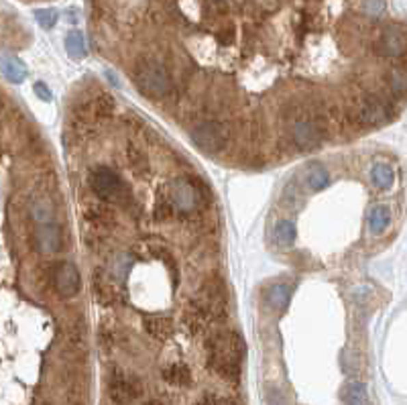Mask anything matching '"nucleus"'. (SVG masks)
I'll list each match as a JSON object with an SVG mask.
<instances>
[{"label": "nucleus", "mask_w": 407, "mask_h": 405, "mask_svg": "<svg viewBox=\"0 0 407 405\" xmlns=\"http://www.w3.org/2000/svg\"><path fill=\"white\" fill-rule=\"evenodd\" d=\"M192 308L200 312L208 322H222L228 316V296L226 285L220 277L204 281V285L198 289Z\"/></svg>", "instance_id": "f257e3e1"}, {"label": "nucleus", "mask_w": 407, "mask_h": 405, "mask_svg": "<svg viewBox=\"0 0 407 405\" xmlns=\"http://www.w3.org/2000/svg\"><path fill=\"white\" fill-rule=\"evenodd\" d=\"M90 187L104 202L120 204L124 208H127V204L133 202V196H131L129 185L110 167H96V169H92L90 171Z\"/></svg>", "instance_id": "f03ea898"}, {"label": "nucleus", "mask_w": 407, "mask_h": 405, "mask_svg": "<svg viewBox=\"0 0 407 405\" xmlns=\"http://www.w3.org/2000/svg\"><path fill=\"white\" fill-rule=\"evenodd\" d=\"M133 78H135L139 92L149 96V98H163L173 88L167 70L163 68L159 62L149 60V57L139 62V66L135 68V76Z\"/></svg>", "instance_id": "7ed1b4c3"}, {"label": "nucleus", "mask_w": 407, "mask_h": 405, "mask_svg": "<svg viewBox=\"0 0 407 405\" xmlns=\"http://www.w3.org/2000/svg\"><path fill=\"white\" fill-rule=\"evenodd\" d=\"M145 393L141 377L127 373L120 367H112L108 373V400L110 404L131 405Z\"/></svg>", "instance_id": "20e7f679"}, {"label": "nucleus", "mask_w": 407, "mask_h": 405, "mask_svg": "<svg viewBox=\"0 0 407 405\" xmlns=\"http://www.w3.org/2000/svg\"><path fill=\"white\" fill-rule=\"evenodd\" d=\"M192 143L204 153H218L226 147L231 131L222 120H204L189 133Z\"/></svg>", "instance_id": "39448f33"}, {"label": "nucleus", "mask_w": 407, "mask_h": 405, "mask_svg": "<svg viewBox=\"0 0 407 405\" xmlns=\"http://www.w3.org/2000/svg\"><path fill=\"white\" fill-rule=\"evenodd\" d=\"M389 116H391L389 102L383 100V98L377 96V94L365 96V98L358 102L356 110H354V120H356L360 127H377V125H383Z\"/></svg>", "instance_id": "423d86ee"}, {"label": "nucleus", "mask_w": 407, "mask_h": 405, "mask_svg": "<svg viewBox=\"0 0 407 405\" xmlns=\"http://www.w3.org/2000/svg\"><path fill=\"white\" fill-rule=\"evenodd\" d=\"M169 202L173 204L175 212L179 214H187L192 210H196L198 202H200V192L196 187V183H192V179L187 177H179L171 183L169 187Z\"/></svg>", "instance_id": "0eeeda50"}, {"label": "nucleus", "mask_w": 407, "mask_h": 405, "mask_svg": "<svg viewBox=\"0 0 407 405\" xmlns=\"http://www.w3.org/2000/svg\"><path fill=\"white\" fill-rule=\"evenodd\" d=\"M324 141V127L318 118H302L293 127V143L300 151H312Z\"/></svg>", "instance_id": "6e6552de"}, {"label": "nucleus", "mask_w": 407, "mask_h": 405, "mask_svg": "<svg viewBox=\"0 0 407 405\" xmlns=\"http://www.w3.org/2000/svg\"><path fill=\"white\" fill-rule=\"evenodd\" d=\"M375 49L383 57H402L407 51L406 31L397 25H389L387 29H383L379 41L375 43Z\"/></svg>", "instance_id": "1a4fd4ad"}, {"label": "nucleus", "mask_w": 407, "mask_h": 405, "mask_svg": "<svg viewBox=\"0 0 407 405\" xmlns=\"http://www.w3.org/2000/svg\"><path fill=\"white\" fill-rule=\"evenodd\" d=\"M53 285L62 298H74L78 296L81 287L80 271L74 263H60L53 269Z\"/></svg>", "instance_id": "9d476101"}, {"label": "nucleus", "mask_w": 407, "mask_h": 405, "mask_svg": "<svg viewBox=\"0 0 407 405\" xmlns=\"http://www.w3.org/2000/svg\"><path fill=\"white\" fill-rule=\"evenodd\" d=\"M64 246L62 228L53 222L49 224H39L35 231V248L43 254H55Z\"/></svg>", "instance_id": "9b49d317"}, {"label": "nucleus", "mask_w": 407, "mask_h": 405, "mask_svg": "<svg viewBox=\"0 0 407 405\" xmlns=\"http://www.w3.org/2000/svg\"><path fill=\"white\" fill-rule=\"evenodd\" d=\"M161 379L171 387H189L192 385V373L189 367L183 363H171L161 369Z\"/></svg>", "instance_id": "f8f14e48"}, {"label": "nucleus", "mask_w": 407, "mask_h": 405, "mask_svg": "<svg viewBox=\"0 0 407 405\" xmlns=\"http://www.w3.org/2000/svg\"><path fill=\"white\" fill-rule=\"evenodd\" d=\"M340 400L346 405H369V393L360 381H350L342 387Z\"/></svg>", "instance_id": "ddd939ff"}, {"label": "nucleus", "mask_w": 407, "mask_h": 405, "mask_svg": "<svg viewBox=\"0 0 407 405\" xmlns=\"http://www.w3.org/2000/svg\"><path fill=\"white\" fill-rule=\"evenodd\" d=\"M143 328L149 336L157 338V340H165L171 332H173V324L169 318L165 316H145L143 318Z\"/></svg>", "instance_id": "4468645a"}, {"label": "nucleus", "mask_w": 407, "mask_h": 405, "mask_svg": "<svg viewBox=\"0 0 407 405\" xmlns=\"http://www.w3.org/2000/svg\"><path fill=\"white\" fill-rule=\"evenodd\" d=\"M296 237H298V231L291 220H279L273 228V241L279 248H289L296 243Z\"/></svg>", "instance_id": "2eb2a0df"}, {"label": "nucleus", "mask_w": 407, "mask_h": 405, "mask_svg": "<svg viewBox=\"0 0 407 405\" xmlns=\"http://www.w3.org/2000/svg\"><path fill=\"white\" fill-rule=\"evenodd\" d=\"M328 179H330V175H328L324 165H320V163H314V165H310V167L304 171V183H306V187H308L310 192L322 190L326 183H328Z\"/></svg>", "instance_id": "dca6fc26"}, {"label": "nucleus", "mask_w": 407, "mask_h": 405, "mask_svg": "<svg viewBox=\"0 0 407 405\" xmlns=\"http://www.w3.org/2000/svg\"><path fill=\"white\" fill-rule=\"evenodd\" d=\"M0 72L4 74L6 80H10L12 83H21L27 78L25 66L16 57H10V55H2L0 57Z\"/></svg>", "instance_id": "f3484780"}, {"label": "nucleus", "mask_w": 407, "mask_h": 405, "mask_svg": "<svg viewBox=\"0 0 407 405\" xmlns=\"http://www.w3.org/2000/svg\"><path fill=\"white\" fill-rule=\"evenodd\" d=\"M289 296H291V291H289L287 285L275 283V285H271V287L267 289L265 300H267V306H269L271 310L281 312V310H285V306H287V302H289Z\"/></svg>", "instance_id": "a211bd4d"}, {"label": "nucleus", "mask_w": 407, "mask_h": 405, "mask_svg": "<svg viewBox=\"0 0 407 405\" xmlns=\"http://www.w3.org/2000/svg\"><path fill=\"white\" fill-rule=\"evenodd\" d=\"M389 220H391V212H389L387 206H383V204L373 206L371 212H369V231L373 235H381L387 228Z\"/></svg>", "instance_id": "6ab92c4d"}, {"label": "nucleus", "mask_w": 407, "mask_h": 405, "mask_svg": "<svg viewBox=\"0 0 407 405\" xmlns=\"http://www.w3.org/2000/svg\"><path fill=\"white\" fill-rule=\"evenodd\" d=\"M92 289H94V293H96V300H98L100 304H106V306L114 304V302H116V298H118L116 287H114L108 279H102L100 275H96V277H94V281H92Z\"/></svg>", "instance_id": "aec40b11"}, {"label": "nucleus", "mask_w": 407, "mask_h": 405, "mask_svg": "<svg viewBox=\"0 0 407 405\" xmlns=\"http://www.w3.org/2000/svg\"><path fill=\"white\" fill-rule=\"evenodd\" d=\"M83 216H86V222H92L94 226H108L110 222H114L112 210L98 204H88L83 210Z\"/></svg>", "instance_id": "412c9836"}, {"label": "nucleus", "mask_w": 407, "mask_h": 405, "mask_svg": "<svg viewBox=\"0 0 407 405\" xmlns=\"http://www.w3.org/2000/svg\"><path fill=\"white\" fill-rule=\"evenodd\" d=\"M31 216L37 224H49L53 218V206L45 198H37L31 202Z\"/></svg>", "instance_id": "4be33fe9"}, {"label": "nucleus", "mask_w": 407, "mask_h": 405, "mask_svg": "<svg viewBox=\"0 0 407 405\" xmlns=\"http://www.w3.org/2000/svg\"><path fill=\"white\" fill-rule=\"evenodd\" d=\"M371 179H373V183H375L379 190H387V187L393 185L395 173H393V169H391L387 163H377V165L373 167V171H371Z\"/></svg>", "instance_id": "5701e85b"}, {"label": "nucleus", "mask_w": 407, "mask_h": 405, "mask_svg": "<svg viewBox=\"0 0 407 405\" xmlns=\"http://www.w3.org/2000/svg\"><path fill=\"white\" fill-rule=\"evenodd\" d=\"M66 49L72 60H83L86 57V41L80 31H72L66 37Z\"/></svg>", "instance_id": "b1692460"}, {"label": "nucleus", "mask_w": 407, "mask_h": 405, "mask_svg": "<svg viewBox=\"0 0 407 405\" xmlns=\"http://www.w3.org/2000/svg\"><path fill=\"white\" fill-rule=\"evenodd\" d=\"M389 88H391V92L393 94H397V96H402V94H406L407 92V72L406 70H399V68H395L391 74H389Z\"/></svg>", "instance_id": "393cba45"}, {"label": "nucleus", "mask_w": 407, "mask_h": 405, "mask_svg": "<svg viewBox=\"0 0 407 405\" xmlns=\"http://www.w3.org/2000/svg\"><path fill=\"white\" fill-rule=\"evenodd\" d=\"M281 202H283V206H285V208H289V210L300 208V204H302V196H300V192H298L296 183H287V185L283 187Z\"/></svg>", "instance_id": "a878e982"}, {"label": "nucleus", "mask_w": 407, "mask_h": 405, "mask_svg": "<svg viewBox=\"0 0 407 405\" xmlns=\"http://www.w3.org/2000/svg\"><path fill=\"white\" fill-rule=\"evenodd\" d=\"M35 18L39 23L41 29H53L55 23H57V10L53 8H39L35 10Z\"/></svg>", "instance_id": "bb28decb"}, {"label": "nucleus", "mask_w": 407, "mask_h": 405, "mask_svg": "<svg viewBox=\"0 0 407 405\" xmlns=\"http://www.w3.org/2000/svg\"><path fill=\"white\" fill-rule=\"evenodd\" d=\"M92 110H94L98 116H110L112 110H114V100H112L110 96H100V98L94 100Z\"/></svg>", "instance_id": "cd10ccee"}, {"label": "nucleus", "mask_w": 407, "mask_h": 405, "mask_svg": "<svg viewBox=\"0 0 407 405\" xmlns=\"http://www.w3.org/2000/svg\"><path fill=\"white\" fill-rule=\"evenodd\" d=\"M173 212H175V208H173V204L169 202V198H167V196H161V198L157 200V208H155L157 220H169V218L173 216Z\"/></svg>", "instance_id": "c85d7f7f"}, {"label": "nucleus", "mask_w": 407, "mask_h": 405, "mask_svg": "<svg viewBox=\"0 0 407 405\" xmlns=\"http://www.w3.org/2000/svg\"><path fill=\"white\" fill-rule=\"evenodd\" d=\"M265 400H267V405H287V397L281 389L277 387H269L265 391Z\"/></svg>", "instance_id": "c756f323"}, {"label": "nucleus", "mask_w": 407, "mask_h": 405, "mask_svg": "<svg viewBox=\"0 0 407 405\" xmlns=\"http://www.w3.org/2000/svg\"><path fill=\"white\" fill-rule=\"evenodd\" d=\"M363 10L371 16H379L385 10V0H363Z\"/></svg>", "instance_id": "7c9ffc66"}, {"label": "nucleus", "mask_w": 407, "mask_h": 405, "mask_svg": "<svg viewBox=\"0 0 407 405\" xmlns=\"http://www.w3.org/2000/svg\"><path fill=\"white\" fill-rule=\"evenodd\" d=\"M33 90H35V94H37V98H39V100H43V102H51V100H53L51 90H49L43 81H37V83L33 86Z\"/></svg>", "instance_id": "2f4dec72"}, {"label": "nucleus", "mask_w": 407, "mask_h": 405, "mask_svg": "<svg viewBox=\"0 0 407 405\" xmlns=\"http://www.w3.org/2000/svg\"><path fill=\"white\" fill-rule=\"evenodd\" d=\"M127 157H129V161L133 163L135 167H143V163H145V155H143V151H139L137 147H129Z\"/></svg>", "instance_id": "473e14b6"}, {"label": "nucleus", "mask_w": 407, "mask_h": 405, "mask_svg": "<svg viewBox=\"0 0 407 405\" xmlns=\"http://www.w3.org/2000/svg\"><path fill=\"white\" fill-rule=\"evenodd\" d=\"M210 12L212 14H224L226 12V2L224 0H210Z\"/></svg>", "instance_id": "72a5a7b5"}, {"label": "nucleus", "mask_w": 407, "mask_h": 405, "mask_svg": "<svg viewBox=\"0 0 407 405\" xmlns=\"http://www.w3.org/2000/svg\"><path fill=\"white\" fill-rule=\"evenodd\" d=\"M143 405H169L167 402H163V400H149V402H145Z\"/></svg>", "instance_id": "f704fd0d"}, {"label": "nucleus", "mask_w": 407, "mask_h": 405, "mask_svg": "<svg viewBox=\"0 0 407 405\" xmlns=\"http://www.w3.org/2000/svg\"><path fill=\"white\" fill-rule=\"evenodd\" d=\"M110 405H116V404H110Z\"/></svg>", "instance_id": "c9c22d12"}]
</instances>
